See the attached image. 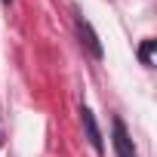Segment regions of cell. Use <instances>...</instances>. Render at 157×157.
I'll return each mask as SVG.
<instances>
[{
    "instance_id": "2",
    "label": "cell",
    "mask_w": 157,
    "mask_h": 157,
    "mask_svg": "<svg viewBox=\"0 0 157 157\" xmlns=\"http://www.w3.org/2000/svg\"><path fill=\"white\" fill-rule=\"evenodd\" d=\"M83 126H86V136H90L93 148H96V151H102V139H99V129H96V120H93V111H86V108H83Z\"/></svg>"
},
{
    "instance_id": "3",
    "label": "cell",
    "mask_w": 157,
    "mask_h": 157,
    "mask_svg": "<svg viewBox=\"0 0 157 157\" xmlns=\"http://www.w3.org/2000/svg\"><path fill=\"white\" fill-rule=\"evenodd\" d=\"M80 37L86 40V46L93 49V56H102V46H99V40H96V34L90 31V25H86V22H80Z\"/></svg>"
},
{
    "instance_id": "1",
    "label": "cell",
    "mask_w": 157,
    "mask_h": 157,
    "mask_svg": "<svg viewBox=\"0 0 157 157\" xmlns=\"http://www.w3.org/2000/svg\"><path fill=\"white\" fill-rule=\"evenodd\" d=\"M114 148H117V157H136L132 139H129V132L120 120H114Z\"/></svg>"
},
{
    "instance_id": "4",
    "label": "cell",
    "mask_w": 157,
    "mask_h": 157,
    "mask_svg": "<svg viewBox=\"0 0 157 157\" xmlns=\"http://www.w3.org/2000/svg\"><path fill=\"white\" fill-rule=\"evenodd\" d=\"M154 46H157V40H145V43H142V49H139V59H142L145 65H151V62H154Z\"/></svg>"
}]
</instances>
